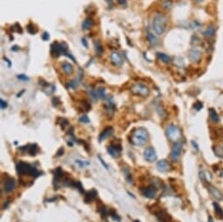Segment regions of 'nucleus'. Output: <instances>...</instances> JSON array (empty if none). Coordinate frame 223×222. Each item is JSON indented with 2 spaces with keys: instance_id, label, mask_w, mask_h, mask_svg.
Instances as JSON below:
<instances>
[{
  "instance_id": "nucleus-50",
  "label": "nucleus",
  "mask_w": 223,
  "mask_h": 222,
  "mask_svg": "<svg viewBox=\"0 0 223 222\" xmlns=\"http://www.w3.org/2000/svg\"><path fill=\"white\" fill-rule=\"evenodd\" d=\"M106 1H108V2H109V4H111L112 5H113V4H112V0H106Z\"/></svg>"
},
{
  "instance_id": "nucleus-35",
  "label": "nucleus",
  "mask_w": 223,
  "mask_h": 222,
  "mask_svg": "<svg viewBox=\"0 0 223 222\" xmlns=\"http://www.w3.org/2000/svg\"><path fill=\"white\" fill-rule=\"evenodd\" d=\"M199 178H200V180H201L203 183H206V181H207L206 174H205L204 171H203L202 169H200V170H199Z\"/></svg>"
},
{
  "instance_id": "nucleus-47",
  "label": "nucleus",
  "mask_w": 223,
  "mask_h": 222,
  "mask_svg": "<svg viewBox=\"0 0 223 222\" xmlns=\"http://www.w3.org/2000/svg\"><path fill=\"white\" fill-rule=\"evenodd\" d=\"M192 144L193 145V147H195L196 148V150H199V147L198 145H197V144L194 142V141H192Z\"/></svg>"
},
{
  "instance_id": "nucleus-32",
  "label": "nucleus",
  "mask_w": 223,
  "mask_h": 222,
  "mask_svg": "<svg viewBox=\"0 0 223 222\" xmlns=\"http://www.w3.org/2000/svg\"><path fill=\"white\" fill-rule=\"evenodd\" d=\"M158 112H159V115L161 116L162 119H164V117H165V115H166V112H165L164 109L162 107L161 105H159V106L158 107Z\"/></svg>"
},
{
  "instance_id": "nucleus-11",
  "label": "nucleus",
  "mask_w": 223,
  "mask_h": 222,
  "mask_svg": "<svg viewBox=\"0 0 223 222\" xmlns=\"http://www.w3.org/2000/svg\"><path fill=\"white\" fill-rule=\"evenodd\" d=\"M141 192L144 197L148 198H154L157 194V188L154 185H150L146 188H144L141 191Z\"/></svg>"
},
{
  "instance_id": "nucleus-25",
  "label": "nucleus",
  "mask_w": 223,
  "mask_h": 222,
  "mask_svg": "<svg viewBox=\"0 0 223 222\" xmlns=\"http://www.w3.org/2000/svg\"><path fill=\"white\" fill-rule=\"evenodd\" d=\"M93 25H94V22L91 18H86L82 22V28H83V30H88L93 26Z\"/></svg>"
},
{
  "instance_id": "nucleus-2",
  "label": "nucleus",
  "mask_w": 223,
  "mask_h": 222,
  "mask_svg": "<svg viewBox=\"0 0 223 222\" xmlns=\"http://www.w3.org/2000/svg\"><path fill=\"white\" fill-rule=\"evenodd\" d=\"M149 134L147 130L144 128H137L134 130L130 135V142L132 144L136 146H141L145 144V143L148 141Z\"/></svg>"
},
{
  "instance_id": "nucleus-31",
  "label": "nucleus",
  "mask_w": 223,
  "mask_h": 222,
  "mask_svg": "<svg viewBox=\"0 0 223 222\" xmlns=\"http://www.w3.org/2000/svg\"><path fill=\"white\" fill-rule=\"evenodd\" d=\"M97 93H98V95H99L100 98L101 99H105L106 98V91L103 87H99L98 90H97Z\"/></svg>"
},
{
  "instance_id": "nucleus-44",
  "label": "nucleus",
  "mask_w": 223,
  "mask_h": 222,
  "mask_svg": "<svg viewBox=\"0 0 223 222\" xmlns=\"http://www.w3.org/2000/svg\"><path fill=\"white\" fill-rule=\"evenodd\" d=\"M63 152H64V148H61L59 149V151L57 152L56 157H59V156H61V155H63Z\"/></svg>"
},
{
  "instance_id": "nucleus-21",
  "label": "nucleus",
  "mask_w": 223,
  "mask_h": 222,
  "mask_svg": "<svg viewBox=\"0 0 223 222\" xmlns=\"http://www.w3.org/2000/svg\"><path fill=\"white\" fill-rule=\"evenodd\" d=\"M215 32H216V29H215V26L214 25H210V26H208L207 29H206V31L204 32V36L206 38H212L214 36V34H215Z\"/></svg>"
},
{
  "instance_id": "nucleus-33",
  "label": "nucleus",
  "mask_w": 223,
  "mask_h": 222,
  "mask_svg": "<svg viewBox=\"0 0 223 222\" xmlns=\"http://www.w3.org/2000/svg\"><path fill=\"white\" fill-rule=\"evenodd\" d=\"M27 31L31 33V34H34L38 32L37 28L33 25V24H30V25H27Z\"/></svg>"
},
{
  "instance_id": "nucleus-53",
  "label": "nucleus",
  "mask_w": 223,
  "mask_h": 222,
  "mask_svg": "<svg viewBox=\"0 0 223 222\" xmlns=\"http://www.w3.org/2000/svg\"><path fill=\"white\" fill-rule=\"evenodd\" d=\"M135 222H140V221H135Z\"/></svg>"
},
{
  "instance_id": "nucleus-41",
  "label": "nucleus",
  "mask_w": 223,
  "mask_h": 222,
  "mask_svg": "<svg viewBox=\"0 0 223 222\" xmlns=\"http://www.w3.org/2000/svg\"><path fill=\"white\" fill-rule=\"evenodd\" d=\"M68 121L67 120V119H65V118H61V126H62V129H64V127L65 126H67V125H68Z\"/></svg>"
},
{
  "instance_id": "nucleus-3",
  "label": "nucleus",
  "mask_w": 223,
  "mask_h": 222,
  "mask_svg": "<svg viewBox=\"0 0 223 222\" xmlns=\"http://www.w3.org/2000/svg\"><path fill=\"white\" fill-rule=\"evenodd\" d=\"M16 171L18 174L20 176L27 175V176L36 178L40 175V172H38L37 169L33 165H31L25 162H19L16 165Z\"/></svg>"
},
{
  "instance_id": "nucleus-38",
  "label": "nucleus",
  "mask_w": 223,
  "mask_h": 222,
  "mask_svg": "<svg viewBox=\"0 0 223 222\" xmlns=\"http://www.w3.org/2000/svg\"><path fill=\"white\" fill-rule=\"evenodd\" d=\"M203 108V103L202 102H200V101H198L197 103H195L194 104V109L196 110L197 111H199L201 109Z\"/></svg>"
},
{
  "instance_id": "nucleus-16",
  "label": "nucleus",
  "mask_w": 223,
  "mask_h": 222,
  "mask_svg": "<svg viewBox=\"0 0 223 222\" xmlns=\"http://www.w3.org/2000/svg\"><path fill=\"white\" fill-rule=\"evenodd\" d=\"M208 191L209 193L212 195V197H213L217 200H222L223 199V194L213 185H208Z\"/></svg>"
},
{
  "instance_id": "nucleus-42",
  "label": "nucleus",
  "mask_w": 223,
  "mask_h": 222,
  "mask_svg": "<svg viewBox=\"0 0 223 222\" xmlns=\"http://www.w3.org/2000/svg\"><path fill=\"white\" fill-rule=\"evenodd\" d=\"M98 158H99L100 162L101 163V164H102V165L104 166V168L108 170V169H109V167H108V164H106V163H105V162L103 161V159H102V158H101L100 156H98Z\"/></svg>"
},
{
  "instance_id": "nucleus-13",
  "label": "nucleus",
  "mask_w": 223,
  "mask_h": 222,
  "mask_svg": "<svg viewBox=\"0 0 223 222\" xmlns=\"http://www.w3.org/2000/svg\"><path fill=\"white\" fill-rule=\"evenodd\" d=\"M188 58H189V61L193 63L199 61V60L201 59V53L198 49L193 48V49L190 50L188 53Z\"/></svg>"
},
{
  "instance_id": "nucleus-28",
  "label": "nucleus",
  "mask_w": 223,
  "mask_h": 222,
  "mask_svg": "<svg viewBox=\"0 0 223 222\" xmlns=\"http://www.w3.org/2000/svg\"><path fill=\"white\" fill-rule=\"evenodd\" d=\"M95 48H96V52L99 55H101V54L102 53V52H103V48H102L101 44L100 43L98 40L95 42Z\"/></svg>"
},
{
  "instance_id": "nucleus-17",
  "label": "nucleus",
  "mask_w": 223,
  "mask_h": 222,
  "mask_svg": "<svg viewBox=\"0 0 223 222\" xmlns=\"http://www.w3.org/2000/svg\"><path fill=\"white\" fill-rule=\"evenodd\" d=\"M62 71L67 75H71L74 73V67L67 61H63L61 64Z\"/></svg>"
},
{
  "instance_id": "nucleus-37",
  "label": "nucleus",
  "mask_w": 223,
  "mask_h": 222,
  "mask_svg": "<svg viewBox=\"0 0 223 222\" xmlns=\"http://www.w3.org/2000/svg\"><path fill=\"white\" fill-rule=\"evenodd\" d=\"M80 122L81 123H83V124H88L90 121H89V118L87 117V115H83L80 118Z\"/></svg>"
},
{
  "instance_id": "nucleus-29",
  "label": "nucleus",
  "mask_w": 223,
  "mask_h": 222,
  "mask_svg": "<svg viewBox=\"0 0 223 222\" xmlns=\"http://www.w3.org/2000/svg\"><path fill=\"white\" fill-rule=\"evenodd\" d=\"M88 95H90V97L93 99V100H95V101H97L98 100V93H97V91H96V90H94V89H88Z\"/></svg>"
},
{
  "instance_id": "nucleus-8",
  "label": "nucleus",
  "mask_w": 223,
  "mask_h": 222,
  "mask_svg": "<svg viewBox=\"0 0 223 222\" xmlns=\"http://www.w3.org/2000/svg\"><path fill=\"white\" fill-rule=\"evenodd\" d=\"M144 158L145 160L150 163L157 160V153L155 149L152 147H148L145 149V150L144 151Z\"/></svg>"
},
{
  "instance_id": "nucleus-12",
  "label": "nucleus",
  "mask_w": 223,
  "mask_h": 222,
  "mask_svg": "<svg viewBox=\"0 0 223 222\" xmlns=\"http://www.w3.org/2000/svg\"><path fill=\"white\" fill-rule=\"evenodd\" d=\"M154 214L159 222H169L172 220L171 216L164 210H158V212H154Z\"/></svg>"
},
{
  "instance_id": "nucleus-7",
  "label": "nucleus",
  "mask_w": 223,
  "mask_h": 222,
  "mask_svg": "<svg viewBox=\"0 0 223 222\" xmlns=\"http://www.w3.org/2000/svg\"><path fill=\"white\" fill-rule=\"evenodd\" d=\"M182 148H183V143L181 141L174 143L173 146L172 148V151H171V155H170L172 160L174 161V162H177L179 159V157H180V154H181V151H182Z\"/></svg>"
},
{
  "instance_id": "nucleus-27",
  "label": "nucleus",
  "mask_w": 223,
  "mask_h": 222,
  "mask_svg": "<svg viewBox=\"0 0 223 222\" xmlns=\"http://www.w3.org/2000/svg\"><path fill=\"white\" fill-rule=\"evenodd\" d=\"M213 149H214V153H215L216 156H218L219 158H223V144L216 145Z\"/></svg>"
},
{
  "instance_id": "nucleus-40",
  "label": "nucleus",
  "mask_w": 223,
  "mask_h": 222,
  "mask_svg": "<svg viewBox=\"0 0 223 222\" xmlns=\"http://www.w3.org/2000/svg\"><path fill=\"white\" fill-rule=\"evenodd\" d=\"M0 103H1V104H0V106H1V109H2V110H4V109H6V108H7V102H6V101H4V100H2V99H1V100H0Z\"/></svg>"
},
{
  "instance_id": "nucleus-52",
  "label": "nucleus",
  "mask_w": 223,
  "mask_h": 222,
  "mask_svg": "<svg viewBox=\"0 0 223 222\" xmlns=\"http://www.w3.org/2000/svg\"><path fill=\"white\" fill-rule=\"evenodd\" d=\"M195 1H196V2H199H199H202L203 0H195Z\"/></svg>"
},
{
  "instance_id": "nucleus-22",
  "label": "nucleus",
  "mask_w": 223,
  "mask_h": 222,
  "mask_svg": "<svg viewBox=\"0 0 223 222\" xmlns=\"http://www.w3.org/2000/svg\"><path fill=\"white\" fill-rule=\"evenodd\" d=\"M96 196H97V192L96 190H91L85 195V201L87 203H89V202L93 201L96 198Z\"/></svg>"
},
{
  "instance_id": "nucleus-23",
  "label": "nucleus",
  "mask_w": 223,
  "mask_h": 222,
  "mask_svg": "<svg viewBox=\"0 0 223 222\" xmlns=\"http://www.w3.org/2000/svg\"><path fill=\"white\" fill-rule=\"evenodd\" d=\"M213 206L214 207V212H215L216 216L219 219H223V211L222 209V207L220 206V205L218 203H216V202H213Z\"/></svg>"
},
{
  "instance_id": "nucleus-26",
  "label": "nucleus",
  "mask_w": 223,
  "mask_h": 222,
  "mask_svg": "<svg viewBox=\"0 0 223 222\" xmlns=\"http://www.w3.org/2000/svg\"><path fill=\"white\" fill-rule=\"evenodd\" d=\"M157 55H158V58L162 61L164 62V63H169L170 62V57L167 55V54H165V53H157Z\"/></svg>"
},
{
  "instance_id": "nucleus-14",
  "label": "nucleus",
  "mask_w": 223,
  "mask_h": 222,
  "mask_svg": "<svg viewBox=\"0 0 223 222\" xmlns=\"http://www.w3.org/2000/svg\"><path fill=\"white\" fill-rule=\"evenodd\" d=\"M157 169L158 171L161 172H167L171 170V165L169 164V162L165 159H162L159 160L157 164Z\"/></svg>"
},
{
  "instance_id": "nucleus-43",
  "label": "nucleus",
  "mask_w": 223,
  "mask_h": 222,
  "mask_svg": "<svg viewBox=\"0 0 223 222\" xmlns=\"http://www.w3.org/2000/svg\"><path fill=\"white\" fill-rule=\"evenodd\" d=\"M18 79L19 80H22V81H28V78L25 76V75H23V74H20L18 76Z\"/></svg>"
},
{
  "instance_id": "nucleus-24",
  "label": "nucleus",
  "mask_w": 223,
  "mask_h": 222,
  "mask_svg": "<svg viewBox=\"0 0 223 222\" xmlns=\"http://www.w3.org/2000/svg\"><path fill=\"white\" fill-rule=\"evenodd\" d=\"M146 33H147V38H148L149 42L151 44V45H156L158 43V39H157V37L149 30L147 29L146 30Z\"/></svg>"
},
{
  "instance_id": "nucleus-9",
  "label": "nucleus",
  "mask_w": 223,
  "mask_h": 222,
  "mask_svg": "<svg viewBox=\"0 0 223 222\" xmlns=\"http://www.w3.org/2000/svg\"><path fill=\"white\" fill-rule=\"evenodd\" d=\"M107 150L109 152V154L116 158H119L121 156V151H122V147H121V144H111L110 145L108 148H107Z\"/></svg>"
},
{
  "instance_id": "nucleus-51",
  "label": "nucleus",
  "mask_w": 223,
  "mask_h": 222,
  "mask_svg": "<svg viewBox=\"0 0 223 222\" xmlns=\"http://www.w3.org/2000/svg\"><path fill=\"white\" fill-rule=\"evenodd\" d=\"M220 175H221V177H222L223 178V169L221 171V174H220Z\"/></svg>"
},
{
  "instance_id": "nucleus-1",
  "label": "nucleus",
  "mask_w": 223,
  "mask_h": 222,
  "mask_svg": "<svg viewBox=\"0 0 223 222\" xmlns=\"http://www.w3.org/2000/svg\"><path fill=\"white\" fill-rule=\"evenodd\" d=\"M168 21L165 15L163 13H157L152 18V29L157 35L161 36L167 29Z\"/></svg>"
},
{
  "instance_id": "nucleus-18",
  "label": "nucleus",
  "mask_w": 223,
  "mask_h": 222,
  "mask_svg": "<svg viewBox=\"0 0 223 222\" xmlns=\"http://www.w3.org/2000/svg\"><path fill=\"white\" fill-rule=\"evenodd\" d=\"M113 132H114V130L111 127H108L106 128L105 130H103V131L100 134L99 136V142H102L103 140H105L106 138L110 137V136L113 135Z\"/></svg>"
},
{
  "instance_id": "nucleus-36",
  "label": "nucleus",
  "mask_w": 223,
  "mask_h": 222,
  "mask_svg": "<svg viewBox=\"0 0 223 222\" xmlns=\"http://www.w3.org/2000/svg\"><path fill=\"white\" fill-rule=\"evenodd\" d=\"M163 6H164L165 9H170V8L172 7V1H171V0H164Z\"/></svg>"
},
{
  "instance_id": "nucleus-10",
  "label": "nucleus",
  "mask_w": 223,
  "mask_h": 222,
  "mask_svg": "<svg viewBox=\"0 0 223 222\" xmlns=\"http://www.w3.org/2000/svg\"><path fill=\"white\" fill-rule=\"evenodd\" d=\"M110 60L112 64H114L116 67H121L124 64V57L123 55L118 52H113L110 55Z\"/></svg>"
},
{
  "instance_id": "nucleus-15",
  "label": "nucleus",
  "mask_w": 223,
  "mask_h": 222,
  "mask_svg": "<svg viewBox=\"0 0 223 222\" xmlns=\"http://www.w3.org/2000/svg\"><path fill=\"white\" fill-rule=\"evenodd\" d=\"M15 186H16L15 180L13 179V178H6L5 182H4V189L5 192L10 193V192H12L13 190L15 189Z\"/></svg>"
},
{
  "instance_id": "nucleus-20",
  "label": "nucleus",
  "mask_w": 223,
  "mask_h": 222,
  "mask_svg": "<svg viewBox=\"0 0 223 222\" xmlns=\"http://www.w3.org/2000/svg\"><path fill=\"white\" fill-rule=\"evenodd\" d=\"M209 118L213 124H218L220 122L219 115H218L215 110H213V109H209Z\"/></svg>"
},
{
  "instance_id": "nucleus-30",
  "label": "nucleus",
  "mask_w": 223,
  "mask_h": 222,
  "mask_svg": "<svg viewBox=\"0 0 223 222\" xmlns=\"http://www.w3.org/2000/svg\"><path fill=\"white\" fill-rule=\"evenodd\" d=\"M75 163L81 167V168H83L87 165H89V162H87L86 160H81V159H76L75 160Z\"/></svg>"
},
{
  "instance_id": "nucleus-49",
  "label": "nucleus",
  "mask_w": 223,
  "mask_h": 222,
  "mask_svg": "<svg viewBox=\"0 0 223 222\" xmlns=\"http://www.w3.org/2000/svg\"><path fill=\"white\" fill-rule=\"evenodd\" d=\"M208 220H209V221L208 222H213V219H212V217H211V216L208 218Z\"/></svg>"
},
{
  "instance_id": "nucleus-19",
  "label": "nucleus",
  "mask_w": 223,
  "mask_h": 222,
  "mask_svg": "<svg viewBox=\"0 0 223 222\" xmlns=\"http://www.w3.org/2000/svg\"><path fill=\"white\" fill-rule=\"evenodd\" d=\"M20 149H25L31 156H35L39 151V147L37 144H28L25 145L23 148H20Z\"/></svg>"
},
{
  "instance_id": "nucleus-48",
  "label": "nucleus",
  "mask_w": 223,
  "mask_h": 222,
  "mask_svg": "<svg viewBox=\"0 0 223 222\" xmlns=\"http://www.w3.org/2000/svg\"><path fill=\"white\" fill-rule=\"evenodd\" d=\"M82 42H83V44L85 45V47H87V43H86V39H85V38H83V39H82Z\"/></svg>"
},
{
  "instance_id": "nucleus-34",
  "label": "nucleus",
  "mask_w": 223,
  "mask_h": 222,
  "mask_svg": "<svg viewBox=\"0 0 223 222\" xmlns=\"http://www.w3.org/2000/svg\"><path fill=\"white\" fill-rule=\"evenodd\" d=\"M124 175H125V178H126L127 181H128L129 183H131V181H132V179H131V174H130V171H129L128 169H125V170H124Z\"/></svg>"
},
{
  "instance_id": "nucleus-39",
  "label": "nucleus",
  "mask_w": 223,
  "mask_h": 222,
  "mask_svg": "<svg viewBox=\"0 0 223 222\" xmlns=\"http://www.w3.org/2000/svg\"><path fill=\"white\" fill-rule=\"evenodd\" d=\"M79 85V83H78V81L77 80H74V81H72L70 83H69V87H71L72 88H76Z\"/></svg>"
},
{
  "instance_id": "nucleus-5",
  "label": "nucleus",
  "mask_w": 223,
  "mask_h": 222,
  "mask_svg": "<svg viewBox=\"0 0 223 222\" xmlns=\"http://www.w3.org/2000/svg\"><path fill=\"white\" fill-rule=\"evenodd\" d=\"M165 133H166V136L169 138L170 141L174 142V143L180 141V138H181V130H180V129L178 126H176L174 124L168 125V127L166 128Z\"/></svg>"
},
{
  "instance_id": "nucleus-45",
  "label": "nucleus",
  "mask_w": 223,
  "mask_h": 222,
  "mask_svg": "<svg viewBox=\"0 0 223 222\" xmlns=\"http://www.w3.org/2000/svg\"><path fill=\"white\" fill-rule=\"evenodd\" d=\"M116 1H117L118 4H121V5H125V4H127V1H126V0H116Z\"/></svg>"
},
{
  "instance_id": "nucleus-6",
  "label": "nucleus",
  "mask_w": 223,
  "mask_h": 222,
  "mask_svg": "<svg viewBox=\"0 0 223 222\" xmlns=\"http://www.w3.org/2000/svg\"><path fill=\"white\" fill-rule=\"evenodd\" d=\"M131 93L133 95L143 96V97H147L150 95V89L146 85L142 84V83H136L131 87Z\"/></svg>"
},
{
  "instance_id": "nucleus-46",
  "label": "nucleus",
  "mask_w": 223,
  "mask_h": 222,
  "mask_svg": "<svg viewBox=\"0 0 223 222\" xmlns=\"http://www.w3.org/2000/svg\"><path fill=\"white\" fill-rule=\"evenodd\" d=\"M42 38H43L44 40H47V39L49 38V34H48L47 33H45L43 34V37Z\"/></svg>"
},
{
  "instance_id": "nucleus-4",
  "label": "nucleus",
  "mask_w": 223,
  "mask_h": 222,
  "mask_svg": "<svg viewBox=\"0 0 223 222\" xmlns=\"http://www.w3.org/2000/svg\"><path fill=\"white\" fill-rule=\"evenodd\" d=\"M51 54L55 58H58L61 55H66V56H69L72 60H74V58L71 55H69V53H67V46L64 42L53 43L51 46Z\"/></svg>"
}]
</instances>
